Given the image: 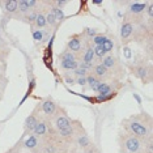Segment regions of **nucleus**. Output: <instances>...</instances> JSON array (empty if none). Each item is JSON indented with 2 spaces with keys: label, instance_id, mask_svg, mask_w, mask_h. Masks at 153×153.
<instances>
[{
  "label": "nucleus",
  "instance_id": "obj_1",
  "mask_svg": "<svg viewBox=\"0 0 153 153\" xmlns=\"http://www.w3.org/2000/svg\"><path fill=\"white\" fill-rule=\"evenodd\" d=\"M124 132L131 134L141 140L147 141L152 139V118L147 113H140L122 120Z\"/></svg>",
  "mask_w": 153,
  "mask_h": 153
},
{
  "label": "nucleus",
  "instance_id": "obj_2",
  "mask_svg": "<svg viewBox=\"0 0 153 153\" xmlns=\"http://www.w3.org/2000/svg\"><path fill=\"white\" fill-rule=\"evenodd\" d=\"M119 144L122 152H130V153H144V147H145V141L139 139L136 136L127 132L119 134Z\"/></svg>",
  "mask_w": 153,
  "mask_h": 153
},
{
  "label": "nucleus",
  "instance_id": "obj_3",
  "mask_svg": "<svg viewBox=\"0 0 153 153\" xmlns=\"http://www.w3.org/2000/svg\"><path fill=\"white\" fill-rule=\"evenodd\" d=\"M101 64L105 67L110 74L111 79H122L124 76V71L122 68V64L118 59L111 54H107L105 58L101 60Z\"/></svg>",
  "mask_w": 153,
  "mask_h": 153
},
{
  "label": "nucleus",
  "instance_id": "obj_4",
  "mask_svg": "<svg viewBox=\"0 0 153 153\" xmlns=\"http://www.w3.org/2000/svg\"><path fill=\"white\" fill-rule=\"evenodd\" d=\"M72 122H74V119H71L69 115L67 114V111L60 106H58L56 113L51 118V124H53L55 131H60V130H64V128H68L72 124Z\"/></svg>",
  "mask_w": 153,
  "mask_h": 153
},
{
  "label": "nucleus",
  "instance_id": "obj_5",
  "mask_svg": "<svg viewBox=\"0 0 153 153\" xmlns=\"http://www.w3.org/2000/svg\"><path fill=\"white\" fill-rule=\"evenodd\" d=\"M132 75L140 79L144 84H149L152 81V64H137L131 65Z\"/></svg>",
  "mask_w": 153,
  "mask_h": 153
},
{
  "label": "nucleus",
  "instance_id": "obj_6",
  "mask_svg": "<svg viewBox=\"0 0 153 153\" xmlns=\"http://www.w3.org/2000/svg\"><path fill=\"white\" fill-rule=\"evenodd\" d=\"M37 109H39L41 113H42V117L41 118H46V119L51 120V118L54 117V114L58 110V105L54 102V100L51 97H47L46 100H43L41 102V105H38Z\"/></svg>",
  "mask_w": 153,
  "mask_h": 153
},
{
  "label": "nucleus",
  "instance_id": "obj_7",
  "mask_svg": "<svg viewBox=\"0 0 153 153\" xmlns=\"http://www.w3.org/2000/svg\"><path fill=\"white\" fill-rule=\"evenodd\" d=\"M67 50L81 56V53L84 50V41L81 38V34H74V36L69 37L67 43Z\"/></svg>",
  "mask_w": 153,
  "mask_h": 153
},
{
  "label": "nucleus",
  "instance_id": "obj_8",
  "mask_svg": "<svg viewBox=\"0 0 153 153\" xmlns=\"http://www.w3.org/2000/svg\"><path fill=\"white\" fill-rule=\"evenodd\" d=\"M134 30H135V24L128 20H124L120 27V41L122 43H127L128 41L134 36Z\"/></svg>",
  "mask_w": 153,
  "mask_h": 153
},
{
  "label": "nucleus",
  "instance_id": "obj_9",
  "mask_svg": "<svg viewBox=\"0 0 153 153\" xmlns=\"http://www.w3.org/2000/svg\"><path fill=\"white\" fill-rule=\"evenodd\" d=\"M92 75H94L97 79L100 80V81H102V82H106V80H110V74H109V71L103 67L101 63H94V65H93V68H92V72H90Z\"/></svg>",
  "mask_w": 153,
  "mask_h": 153
},
{
  "label": "nucleus",
  "instance_id": "obj_10",
  "mask_svg": "<svg viewBox=\"0 0 153 153\" xmlns=\"http://www.w3.org/2000/svg\"><path fill=\"white\" fill-rule=\"evenodd\" d=\"M29 11H30V8H29L27 0H20V1H17V12L15 13V19L21 20Z\"/></svg>",
  "mask_w": 153,
  "mask_h": 153
},
{
  "label": "nucleus",
  "instance_id": "obj_11",
  "mask_svg": "<svg viewBox=\"0 0 153 153\" xmlns=\"http://www.w3.org/2000/svg\"><path fill=\"white\" fill-rule=\"evenodd\" d=\"M39 118H41V117H38L37 111L34 110L33 113L26 118V120H25V126H24L25 131H26V132H29V134H30V132H33L34 127H36V124H37V122H38V119H39Z\"/></svg>",
  "mask_w": 153,
  "mask_h": 153
},
{
  "label": "nucleus",
  "instance_id": "obj_12",
  "mask_svg": "<svg viewBox=\"0 0 153 153\" xmlns=\"http://www.w3.org/2000/svg\"><path fill=\"white\" fill-rule=\"evenodd\" d=\"M24 147L26 149H29V151H33L36 152L38 151V147H39V139H38L36 135H29L25 141H24Z\"/></svg>",
  "mask_w": 153,
  "mask_h": 153
},
{
  "label": "nucleus",
  "instance_id": "obj_13",
  "mask_svg": "<svg viewBox=\"0 0 153 153\" xmlns=\"http://www.w3.org/2000/svg\"><path fill=\"white\" fill-rule=\"evenodd\" d=\"M97 93H98V96H110L114 94L115 90H114L113 84H110V82H100Z\"/></svg>",
  "mask_w": 153,
  "mask_h": 153
},
{
  "label": "nucleus",
  "instance_id": "obj_14",
  "mask_svg": "<svg viewBox=\"0 0 153 153\" xmlns=\"http://www.w3.org/2000/svg\"><path fill=\"white\" fill-rule=\"evenodd\" d=\"M1 5H4V12L7 13L8 16H15V13L17 12V1L16 0H7V1H3L0 3Z\"/></svg>",
  "mask_w": 153,
  "mask_h": 153
},
{
  "label": "nucleus",
  "instance_id": "obj_15",
  "mask_svg": "<svg viewBox=\"0 0 153 153\" xmlns=\"http://www.w3.org/2000/svg\"><path fill=\"white\" fill-rule=\"evenodd\" d=\"M59 60L60 62H72V60H77L80 63V56L77 54H74L71 51H68L67 48L63 51L62 54H59Z\"/></svg>",
  "mask_w": 153,
  "mask_h": 153
},
{
  "label": "nucleus",
  "instance_id": "obj_16",
  "mask_svg": "<svg viewBox=\"0 0 153 153\" xmlns=\"http://www.w3.org/2000/svg\"><path fill=\"white\" fill-rule=\"evenodd\" d=\"M33 26L37 27V29H42L43 30L45 27L47 26V24H46V13L45 12H38L37 19H36V21H34Z\"/></svg>",
  "mask_w": 153,
  "mask_h": 153
},
{
  "label": "nucleus",
  "instance_id": "obj_17",
  "mask_svg": "<svg viewBox=\"0 0 153 153\" xmlns=\"http://www.w3.org/2000/svg\"><path fill=\"white\" fill-rule=\"evenodd\" d=\"M75 144L79 145L81 149H85V148H88L89 145H92V143H90V139H89L88 135L84 134V135H80V136L76 137Z\"/></svg>",
  "mask_w": 153,
  "mask_h": 153
},
{
  "label": "nucleus",
  "instance_id": "obj_18",
  "mask_svg": "<svg viewBox=\"0 0 153 153\" xmlns=\"http://www.w3.org/2000/svg\"><path fill=\"white\" fill-rule=\"evenodd\" d=\"M50 11L53 12V15L55 16V19H56V21L58 22H62L64 20V12H63V9H60V8H58V7H55L54 5V1H50Z\"/></svg>",
  "mask_w": 153,
  "mask_h": 153
},
{
  "label": "nucleus",
  "instance_id": "obj_19",
  "mask_svg": "<svg viewBox=\"0 0 153 153\" xmlns=\"http://www.w3.org/2000/svg\"><path fill=\"white\" fill-rule=\"evenodd\" d=\"M100 82H102V81H100V80L97 79L94 75L89 74L88 76H86V85H89V88L92 89L93 92H97V89H98Z\"/></svg>",
  "mask_w": 153,
  "mask_h": 153
},
{
  "label": "nucleus",
  "instance_id": "obj_20",
  "mask_svg": "<svg viewBox=\"0 0 153 153\" xmlns=\"http://www.w3.org/2000/svg\"><path fill=\"white\" fill-rule=\"evenodd\" d=\"M79 67V62L77 60H72V62H60V68L64 72H72Z\"/></svg>",
  "mask_w": 153,
  "mask_h": 153
},
{
  "label": "nucleus",
  "instance_id": "obj_21",
  "mask_svg": "<svg viewBox=\"0 0 153 153\" xmlns=\"http://www.w3.org/2000/svg\"><path fill=\"white\" fill-rule=\"evenodd\" d=\"M32 36H33V39L36 41L37 43H41L45 41V33L42 29H37L32 25Z\"/></svg>",
  "mask_w": 153,
  "mask_h": 153
},
{
  "label": "nucleus",
  "instance_id": "obj_22",
  "mask_svg": "<svg viewBox=\"0 0 153 153\" xmlns=\"http://www.w3.org/2000/svg\"><path fill=\"white\" fill-rule=\"evenodd\" d=\"M97 34H98L97 29H92V27H85L84 32H82V34H81V37H82V39L90 41V42H92V39L97 36Z\"/></svg>",
  "mask_w": 153,
  "mask_h": 153
},
{
  "label": "nucleus",
  "instance_id": "obj_23",
  "mask_svg": "<svg viewBox=\"0 0 153 153\" xmlns=\"http://www.w3.org/2000/svg\"><path fill=\"white\" fill-rule=\"evenodd\" d=\"M46 24L50 26V29H55L59 25V22L56 21V19H55V16L53 15V12L50 9L46 12Z\"/></svg>",
  "mask_w": 153,
  "mask_h": 153
},
{
  "label": "nucleus",
  "instance_id": "obj_24",
  "mask_svg": "<svg viewBox=\"0 0 153 153\" xmlns=\"http://www.w3.org/2000/svg\"><path fill=\"white\" fill-rule=\"evenodd\" d=\"M37 15H38V12L32 11V9H30V11L27 12L21 20H22V21H25V22H27V24H30V26H32L34 24V21H36V19H37Z\"/></svg>",
  "mask_w": 153,
  "mask_h": 153
},
{
  "label": "nucleus",
  "instance_id": "obj_25",
  "mask_svg": "<svg viewBox=\"0 0 153 153\" xmlns=\"http://www.w3.org/2000/svg\"><path fill=\"white\" fill-rule=\"evenodd\" d=\"M93 50H94V59H97V60H98V63H101V60H102V59L105 58L107 54L103 51L102 46H94V47H93Z\"/></svg>",
  "mask_w": 153,
  "mask_h": 153
},
{
  "label": "nucleus",
  "instance_id": "obj_26",
  "mask_svg": "<svg viewBox=\"0 0 153 153\" xmlns=\"http://www.w3.org/2000/svg\"><path fill=\"white\" fill-rule=\"evenodd\" d=\"M102 48H103V51H105L106 54H110L111 51H113V48H114V41L111 39V38L107 37L106 41L102 43Z\"/></svg>",
  "mask_w": 153,
  "mask_h": 153
},
{
  "label": "nucleus",
  "instance_id": "obj_27",
  "mask_svg": "<svg viewBox=\"0 0 153 153\" xmlns=\"http://www.w3.org/2000/svg\"><path fill=\"white\" fill-rule=\"evenodd\" d=\"M106 38H107L106 34H97V36L92 39V42L94 43L96 46H102V43L106 41Z\"/></svg>",
  "mask_w": 153,
  "mask_h": 153
},
{
  "label": "nucleus",
  "instance_id": "obj_28",
  "mask_svg": "<svg viewBox=\"0 0 153 153\" xmlns=\"http://www.w3.org/2000/svg\"><path fill=\"white\" fill-rule=\"evenodd\" d=\"M63 79H64L65 84H68V85H75L76 77H75L74 75H72V72H64V74H63Z\"/></svg>",
  "mask_w": 153,
  "mask_h": 153
},
{
  "label": "nucleus",
  "instance_id": "obj_29",
  "mask_svg": "<svg viewBox=\"0 0 153 153\" xmlns=\"http://www.w3.org/2000/svg\"><path fill=\"white\" fill-rule=\"evenodd\" d=\"M89 74H90V72H88L86 69L80 68V67H77L75 71H72V75H74L75 77H86Z\"/></svg>",
  "mask_w": 153,
  "mask_h": 153
},
{
  "label": "nucleus",
  "instance_id": "obj_30",
  "mask_svg": "<svg viewBox=\"0 0 153 153\" xmlns=\"http://www.w3.org/2000/svg\"><path fill=\"white\" fill-rule=\"evenodd\" d=\"M148 15V20H153V3H148L147 4V8H145V11Z\"/></svg>",
  "mask_w": 153,
  "mask_h": 153
},
{
  "label": "nucleus",
  "instance_id": "obj_31",
  "mask_svg": "<svg viewBox=\"0 0 153 153\" xmlns=\"http://www.w3.org/2000/svg\"><path fill=\"white\" fill-rule=\"evenodd\" d=\"M67 4H68L67 0H56V1H54V5L58 7V8H60V9H63V7L67 5Z\"/></svg>",
  "mask_w": 153,
  "mask_h": 153
},
{
  "label": "nucleus",
  "instance_id": "obj_32",
  "mask_svg": "<svg viewBox=\"0 0 153 153\" xmlns=\"http://www.w3.org/2000/svg\"><path fill=\"white\" fill-rule=\"evenodd\" d=\"M75 84H77L80 86H85L86 85V77H76Z\"/></svg>",
  "mask_w": 153,
  "mask_h": 153
},
{
  "label": "nucleus",
  "instance_id": "obj_33",
  "mask_svg": "<svg viewBox=\"0 0 153 153\" xmlns=\"http://www.w3.org/2000/svg\"><path fill=\"white\" fill-rule=\"evenodd\" d=\"M81 153H97V149H96V147L94 145H89L88 148H85V149H82V152Z\"/></svg>",
  "mask_w": 153,
  "mask_h": 153
},
{
  "label": "nucleus",
  "instance_id": "obj_34",
  "mask_svg": "<svg viewBox=\"0 0 153 153\" xmlns=\"http://www.w3.org/2000/svg\"><path fill=\"white\" fill-rule=\"evenodd\" d=\"M5 86H7V84H0V101H1V100H3V97H4Z\"/></svg>",
  "mask_w": 153,
  "mask_h": 153
},
{
  "label": "nucleus",
  "instance_id": "obj_35",
  "mask_svg": "<svg viewBox=\"0 0 153 153\" xmlns=\"http://www.w3.org/2000/svg\"><path fill=\"white\" fill-rule=\"evenodd\" d=\"M0 84H8V80L5 77V74L0 72Z\"/></svg>",
  "mask_w": 153,
  "mask_h": 153
},
{
  "label": "nucleus",
  "instance_id": "obj_36",
  "mask_svg": "<svg viewBox=\"0 0 153 153\" xmlns=\"http://www.w3.org/2000/svg\"><path fill=\"white\" fill-rule=\"evenodd\" d=\"M93 4H96V5H100V4H102V0H93Z\"/></svg>",
  "mask_w": 153,
  "mask_h": 153
},
{
  "label": "nucleus",
  "instance_id": "obj_37",
  "mask_svg": "<svg viewBox=\"0 0 153 153\" xmlns=\"http://www.w3.org/2000/svg\"><path fill=\"white\" fill-rule=\"evenodd\" d=\"M55 153H67L64 151V149H60V151H58V152H55Z\"/></svg>",
  "mask_w": 153,
  "mask_h": 153
},
{
  "label": "nucleus",
  "instance_id": "obj_38",
  "mask_svg": "<svg viewBox=\"0 0 153 153\" xmlns=\"http://www.w3.org/2000/svg\"><path fill=\"white\" fill-rule=\"evenodd\" d=\"M122 153H130V152H122Z\"/></svg>",
  "mask_w": 153,
  "mask_h": 153
}]
</instances>
